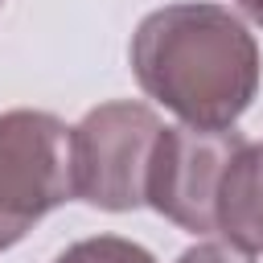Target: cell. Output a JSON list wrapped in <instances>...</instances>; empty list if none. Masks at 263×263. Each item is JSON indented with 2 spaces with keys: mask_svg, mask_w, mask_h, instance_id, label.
I'll use <instances>...</instances> for the list:
<instances>
[{
  "mask_svg": "<svg viewBox=\"0 0 263 263\" xmlns=\"http://www.w3.org/2000/svg\"><path fill=\"white\" fill-rule=\"evenodd\" d=\"M177 263H255V255H247L230 242H193L177 255Z\"/></svg>",
  "mask_w": 263,
  "mask_h": 263,
  "instance_id": "7",
  "label": "cell"
},
{
  "mask_svg": "<svg viewBox=\"0 0 263 263\" xmlns=\"http://www.w3.org/2000/svg\"><path fill=\"white\" fill-rule=\"evenodd\" d=\"M238 4V12L247 16V21H255L259 29H263V0H234Z\"/></svg>",
  "mask_w": 263,
  "mask_h": 263,
  "instance_id": "8",
  "label": "cell"
},
{
  "mask_svg": "<svg viewBox=\"0 0 263 263\" xmlns=\"http://www.w3.org/2000/svg\"><path fill=\"white\" fill-rule=\"evenodd\" d=\"M242 140L238 127H164L152 152L148 205L197 238L218 234V189Z\"/></svg>",
  "mask_w": 263,
  "mask_h": 263,
  "instance_id": "4",
  "label": "cell"
},
{
  "mask_svg": "<svg viewBox=\"0 0 263 263\" xmlns=\"http://www.w3.org/2000/svg\"><path fill=\"white\" fill-rule=\"evenodd\" d=\"M218 234L247 255H263V140H242L226 164L218 189Z\"/></svg>",
  "mask_w": 263,
  "mask_h": 263,
  "instance_id": "5",
  "label": "cell"
},
{
  "mask_svg": "<svg viewBox=\"0 0 263 263\" xmlns=\"http://www.w3.org/2000/svg\"><path fill=\"white\" fill-rule=\"evenodd\" d=\"M74 197V127L37 107L0 111V251Z\"/></svg>",
  "mask_w": 263,
  "mask_h": 263,
  "instance_id": "2",
  "label": "cell"
},
{
  "mask_svg": "<svg viewBox=\"0 0 263 263\" xmlns=\"http://www.w3.org/2000/svg\"><path fill=\"white\" fill-rule=\"evenodd\" d=\"M164 123L148 103L115 99L90 107L74 123V189L78 201L127 214L148 205L152 152Z\"/></svg>",
  "mask_w": 263,
  "mask_h": 263,
  "instance_id": "3",
  "label": "cell"
},
{
  "mask_svg": "<svg viewBox=\"0 0 263 263\" xmlns=\"http://www.w3.org/2000/svg\"><path fill=\"white\" fill-rule=\"evenodd\" d=\"M0 4H4V0H0Z\"/></svg>",
  "mask_w": 263,
  "mask_h": 263,
  "instance_id": "9",
  "label": "cell"
},
{
  "mask_svg": "<svg viewBox=\"0 0 263 263\" xmlns=\"http://www.w3.org/2000/svg\"><path fill=\"white\" fill-rule=\"evenodd\" d=\"M127 62L140 90L193 127H234L259 95V41L222 4L152 8L132 33Z\"/></svg>",
  "mask_w": 263,
  "mask_h": 263,
  "instance_id": "1",
  "label": "cell"
},
{
  "mask_svg": "<svg viewBox=\"0 0 263 263\" xmlns=\"http://www.w3.org/2000/svg\"><path fill=\"white\" fill-rule=\"evenodd\" d=\"M53 263H156V255L119 234H90L53 255Z\"/></svg>",
  "mask_w": 263,
  "mask_h": 263,
  "instance_id": "6",
  "label": "cell"
}]
</instances>
